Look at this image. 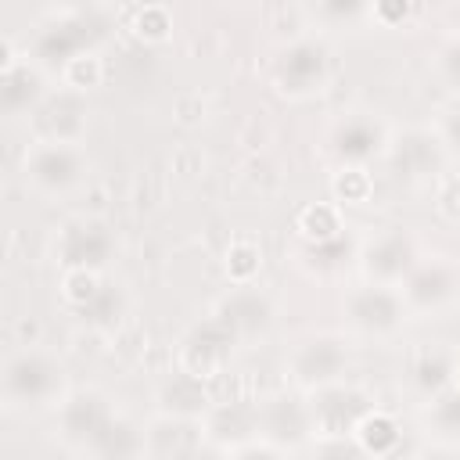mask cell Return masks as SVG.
<instances>
[{
	"instance_id": "obj_1",
	"label": "cell",
	"mask_w": 460,
	"mask_h": 460,
	"mask_svg": "<svg viewBox=\"0 0 460 460\" xmlns=\"http://www.w3.org/2000/svg\"><path fill=\"white\" fill-rule=\"evenodd\" d=\"M58 435L65 446L93 460H140L147 456V431L122 413L101 388H75L58 406Z\"/></svg>"
},
{
	"instance_id": "obj_2",
	"label": "cell",
	"mask_w": 460,
	"mask_h": 460,
	"mask_svg": "<svg viewBox=\"0 0 460 460\" xmlns=\"http://www.w3.org/2000/svg\"><path fill=\"white\" fill-rule=\"evenodd\" d=\"M111 29V22L101 14V11H86V7H68V11H58L50 22H43L32 36V47H29V58L43 68V72H58L83 58V54H97L104 32Z\"/></svg>"
},
{
	"instance_id": "obj_3",
	"label": "cell",
	"mask_w": 460,
	"mask_h": 460,
	"mask_svg": "<svg viewBox=\"0 0 460 460\" xmlns=\"http://www.w3.org/2000/svg\"><path fill=\"white\" fill-rule=\"evenodd\" d=\"M68 395L65 367L47 349H18L4 363V402L7 410H47L61 406Z\"/></svg>"
},
{
	"instance_id": "obj_4",
	"label": "cell",
	"mask_w": 460,
	"mask_h": 460,
	"mask_svg": "<svg viewBox=\"0 0 460 460\" xmlns=\"http://www.w3.org/2000/svg\"><path fill=\"white\" fill-rule=\"evenodd\" d=\"M50 255L65 270L104 273L119 255V234L101 216H72L50 237Z\"/></svg>"
},
{
	"instance_id": "obj_5",
	"label": "cell",
	"mask_w": 460,
	"mask_h": 460,
	"mask_svg": "<svg viewBox=\"0 0 460 460\" xmlns=\"http://www.w3.org/2000/svg\"><path fill=\"white\" fill-rule=\"evenodd\" d=\"M270 83L288 101L316 97L331 83V50L316 36H295L288 40L270 65Z\"/></svg>"
},
{
	"instance_id": "obj_6",
	"label": "cell",
	"mask_w": 460,
	"mask_h": 460,
	"mask_svg": "<svg viewBox=\"0 0 460 460\" xmlns=\"http://www.w3.org/2000/svg\"><path fill=\"white\" fill-rule=\"evenodd\" d=\"M86 155L79 144H58V140H32L22 155V176L40 198H68L86 180Z\"/></svg>"
},
{
	"instance_id": "obj_7",
	"label": "cell",
	"mask_w": 460,
	"mask_h": 460,
	"mask_svg": "<svg viewBox=\"0 0 460 460\" xmlns=\"http://www.w3.org/2000/svg\"><path fill=\"white\" fill-rule=\"evenodd\" d=\"M341 309H345V323L363 338H395L410 320L402 291L388 284H370V280L352 284L345 291Z\"/></svg>"
},
{
	"instance_id": "obj_8",
	"label": "cell",
	"mask_w": 460,
	"mask_h": 460,
	"mask_svg": "<svg viewBox=\"0 0 460 460\" xmlns=\"http://www.w3.org/2000/svg\"><path fill=\"white\" fill-rule=\"evenodd\" d=\"M349 363H352L349 341L334 331H320L295 341V349L288 352V377L302 392H320L327 385L345 381Z\"/></svg>"
},
{
	"instance_id": "obj_9",
	"label": "cell",
	"mask_w": 460,
	"mask_h": 460,
	"mask_svg": "<svg viewBox=\"0 0 460 460\" xmlns=\"http://www.w3.org/2000/svg\"><path fill=\"white\" fill-rule=\"evenodd\" d=\"M392 133L381 115L374 111H345L331 129H327V158L338 169H367L374 158L388 155Z\"/></svg>"
},
{
	"instance_id": "obj_10",
	"label": "cell",
	"mask_w": 460,
	"mask_h": 460,
	"mask_svg": "<svg viewBox=\"0 0 460 460\" xmlns=\"http://www.w3.org/2000/svg\"><path fill=\"white\" fill-rule=\"evenodd\" d=\"M410 316H435L460 302V262L446 255H420L410 277L399 284Z\"/></svg>"
},
{
	"instance_id": "obj_11",
	"label": "cell",
	"mask_w": 460,
	"mask_h": 460,
	"mask_svg": "<svg viewBox=\"0 0 460 460\" xmlns=\"http://www.w3.org/2000/svg\"><path fill=\"white\" fill-rule=\"evenodd\" d=\"M417 262H420V248H417L413 234L402 230V226H388V230H381V234H374L370 241L359 244L356 270L370 284L399 288Z\"/></svg>"
},
{
	"instance_id": "obj_12",
	"label": "cell",
	"mask_w": 460,
	"mask_h": 460,
	"mask_svg": "<svg viewBox=\"0 0 460 460\" xmlns=\"http://www.w3.org/2000/svg\"><path fill=\"white\" fill-rule=\"evenodd\" d=\"M237 349H241V341H237L216 316L205 313L201 320H194V323L183 331L176 356H180V370H187V374L208 381V377L223 374V367L234 359Z\"/></svg>"
},
{
	"instance_id": "obj_13",
	"label": "cell",
	"mask_w": 460,
	"mask_h": 460,
	"mask_svg": "<svg viewBox=\"0 0 460 460\" xmlns=\"http://www.w3.org/2000/svg\"><path fill=\"white\" fill-rule=\"evenodd\" d=\"M374 399L370 392H363L359 385L338 381L327 385L320 392H309V413H313V431L320 435H356L359 424L374 413Z\"/></svg>"
},
{
	"instance_id": "obj_14",
	"label": "cell",
	"mask_w": 460,
	"mask_h": 460,
	"mask_svg": "<svg viewBox=\"0 0 460 460\" xmlns=\"http://www.w3.org/2000/svg\"><path fill=\"white\" fill-rule=\"evenodd\" d=\"M208 316H216L244 345V341H255V338H262L270 331V323H273V302L255 284H234V288H226L212 302Z\"/></svg>"
},
{
	"instance_id": "obj_15",
	"label": "cell",
	"mask_w": 460,
	"mask_h": 460,
	"mask_svg": "<svg viewBox=\"0 0 460 460\" xmlns=\"http://www.w3.org/2000/svg\"><path fill=\"white\" fill-rule=\"evenodd\" d=\"M313 438H316V431H313L309 399L270 395L259 402V442H270L277 449H295Z\"/></svg>"
},
{
	"instance_id": "obj_16",
	"label": "cell",
	"mask_w": 460,
	"mask_h": 460,
	"mask_svg": "<svg viewBox=\"0 0 460 460\" xmlns=\"http://www.w3.org/2000/svg\"><path fill=\"white\" fill-rule=\"evenodd\" d=\"M388 165L399 180H410V183H420V180H431L442 172L446 165V144L438 137V129H406L402 137H392L388 144Z\"/></svg>"
},
{
	"instance_id": "obj_17",
	"label": "cell",
	"mask_w": 460,
	"mask_h": 460,
	"mask_svg": "<svg viewBox=\"0 0 460 460\" xmlns=\"http://www.w3.org/2000/svg\"><path fill=\"white\" fill-rule=\"evenodd\" d=\"M36 129L40 140H58V144H83V133L90 126V108L86 93L58 86L47 93V101L36 108Z\"/></svg>"
},
{
	"instance_id": "obj_18",
	"label": "cell",
	"mask_w": 460,
	"mask_h": 460,
	"mask_svg": "<svg viewBox=\"0 0 460 460\" xmlns=\"http://www.w3.org/2000/svg\"><path fill=\"white\" fill-rule=\"evenodd\" d=\"M50 86H47V72L25 54V58H7L4 61V75H0V108L4 115L18 119V115H36V108L47 101Z\"/></svg>"
},
{
	"instance_id": "obj_19",
	"label": "cell",
	"mask_w": 460,
	"mask_h": 460,
	"mask_svg": "<svg viewBox=\"0 0 460 460\" xmlns=\"http://www.w3.org/2000/svg\"><path fill=\"white\" fill-rule=\"evenodd\" d=\"M456 370H460L456 352H453L449 345H442V341H431V345H424L420 352H413L406 377H410V388H413L424 402H431V399H438L442 392L456 388V385H453V381H456Z\"/></svg>"
},
{
	"instance_id": "obj_20",
	"label": "cell",
	"mask_w": 460,
	"mask_h": 460,
	"mask_svg": "<svg viewBox=\"0 0 460 460\" xmlns=\"http://www.w3.org/2000/svg\"><path fill=\"white\" fill-rule=\"evenodd\" d=\"M155 402H158V417H176V420H205L208 410L216 406L205 381L187 370H172L158 385Z\"/></svg>"
},
{
	"instance_id": "obj_21",
	"label": "cell",
	"mask_w": 460,
	"mask_h": 460,
	"mask_svg": "<svg viewBox=\"0 0 460 460\" xmlns=\"http://www.w3.org/2000/svg\"><path fill=\"white\" fill-rule=\"evenodd\" d=\"M205 428L219 449H226V446L241 449L248 442H259V402H248V399L219 402L208 410Z\"/></svg>"
},
{
	"instance_id": "obj_22",
	"label": "cell",
	"mask_w": 460,
	"mask_h": 460,
	"mask_svg": "<svg viewBox=\"0 0 460 460\" xmlns=\"http://www.w3.org/2000/svg\"><path fill=\"white\" fill-rule=\"evenodd\" d=\"M356 259H359V244H356L352 230H341L338 237L320 241V244H302V241H298V248H295V262H298L309 277H320V280L341 277Z\"/></svg>"
},
{
	"instance_id": "obj_23",
	"label": "cell",
	"mask_w": 460,
	"mask_h": 460,
	"mask_svg": "<svg viewBox=\"0 0 460 460\" xmlns=\"http://www.w3.org/2000/svg\"><path fill=\"white\" fill-rule=\"evenodd\" d=\"M126 313H129V298H126V288L115 280H104L97 295L83 309H75L79 323H86L90 331H115L126 320Z\"/></svg>"
},
{
	"instance_id": "obj_24",
	"label": "cell",
	"mask_w": 460,
	"mask_h": 460,
	"mask_svg": "<svg viewBox=\"0 0 460 460\" xmlns=\"http://www.w3.org/2000/svg\"><path fill=\"white\" fill-rule=\"evenodd\" d=\"M356 442L370 453V460H392V456H399V449L406 446V431H402V424H399L392 413L374 410V413L359 424Z\"/></svg>"
},
{
	"instance_id": "obj_25",
	"label": "cell",
	"mask_w": 460,
	"mask_h": 460,
	"mask_svg": "<svg viewBox=\"0 0 460 460\" xmlns=\"http://www.w3.org/2000/svg\"><path fill=\"white\" fill-rule=\"evenodd\" d=\"M341 230H349V226H345V219H341V208L331 205V201L305 205V208L298 212V219H295V234H298L302 244L331 241V237H338Z\"/></svg>"
},
{
	"instance_id": "obj_26",
	"label": "cell",
	"mask_w": 460,
	"mask_h": 460,
	"mask_svg": "<svg viewBox=\"0 0 460 460\" xmlns=\"http://www.w3.org/2000/svg\"><path fill=\"white\" fill-rule=\"evenodd\" d=\"M262 266V252L252 237H237L226 244V255H223V270L230 277V284H255V273Z\"/></svg>"
},
{
	"instance_id": "obj_27",
	"label": "cell",
	"mask_w": 460,
	"mask_h": 460,
	"mask_svg": "<svg viewBox=\"0 0 460 460\" xmlns=\"http://www.w3.org/2000/svg\"><path fill=\"white\" fill-rule=\"evenodd\" d=\"M129 29H133V36L144 40V43H165V40L172 36V11H169L165 4H147V7H140V11L133 14Z\"/></svg>"
},
{
	"instance_id": "obj_28",
	"label": "cell",
	"mask_w": 460,
	"mask_h": 460,
	"mask_svg": "<svg viewBox=\"0 0 460 460\" xmlns=\"http://www.w3.org/2000/svg\"><path fill=\"white\" fill-rule=\"evenodd\" d=\"M104 284V273H90V270H65L61 273V284H58V291H61V302L75 313V309H83L93 295H97V288Z\"/></svg>"
},
{
	"instance_id": "obj_29",
	"label": "cell",
	"mask_w": 460,
	"mask_h": 460,
	"mask_svg": "<svg viewBox=\"0 0 460 460\" xmlns=\"http://www.w3.org/2000/svg\"><path fill=\"white\" fill-rule=\"evenodd\" d=\"M309 460H370L356 435H320L309 446Z\"/></svg>"
},
{
	"instance_id": "obj_30",
	"label": "cell",
	"mask_w": 460,
	"mask_h": 460,
	"mask_svg": "<svg viewBox=\"0 0 460 460\" xmlns=\"http://www.w3.org/2000/svg\"><path fill=\"white\" fill-rule=\"evenodd\" d=\"M428 424L438 435L460 438V388H449V392H442L438 399L428 402Z\"/></svg>"
},
{
	"instance_id": "obj_31",
	"label": "cell",
	"mask_w": 460,
	"mask_h": 460,
	"mask_svg": "<svg viewBox=\"0 0 460 460\" xmlns=\"http://www.w3.org/2000/svg\"><path fill=\"white\" fill-rule=\"evenodd\" d=\"M374 190V180L367 169H338L334 172V194L338 205H363Z\"/></svg>"
},
{
	"instance_id": "obj_32",
	"label": "cell",
	"mask_w": 460,
	"mask_h": 460,
	"mask_svg": "<svg viewBox=\"0 0 460 460\" xmlns=\"http://www.w3.org/2000/svg\"><path fill=\"white\" fill-rule=\"evenodd\" d=\"M97 79H101V58L97 54H83V58H75V61H68L61 68V86L79 90V93L97 86Z\"/></svg>"
},
{
	"instance_id": "obj_33",
	"label": "cell",
	"mask_w": 460,
	"mask_h": 460,
	"mask_svg": "<svg viewBox=\"0 0 460 460\" xmlns=\"http://www.w3.org/2000/svg\"><path fill=\"white\" fill-rule=\"evenodd\" d=\"M316 18L356 25V22H367L370 18V4H359V0H327V4L316 7Z\"/></svg>"
},
{
	"instance_id": "obj_34",
	"label": "cell",
	"mask_w": 460,
	"mask_h": 460,
	"mask_svg": "<svg viewBox=\"0 0 460 460\" xmlns=\"http://www.w3.org/2000/svg\"><path fill=\"white\" fill-rule=\"evenodd\" d=\"M435 65H438V75H442V79L460 93V36H453L449 43H442V50H438Z\"/></svg>"
},
{
	"instance_id": "obj_35",
	"label": "cell",
	"mask_w": 460,
	"mask_h": 460,
	"mask_svg": "<svg viewBox=\"0 0 460 460\" xmlns=\"http://www.w3.org/2000/svg\"><path fill=\"white\" fill-rule=\"evenodd\" d=\"M417 14H420V7H413V4H370V22H381L388 29L406 25Z\"/></svg>"
},
{
	"instance_id": "obj_36",
	"label": "cell",
	"mask_w": 460,
	"mask_h": 460,
	"mask_svg": "<svg viewBox=\"0 0 460 460\" xmlns=\"http://www.w3.org/2000/svg\"><path fill=\"white\" fill-rule=\"evenodd\" d=\"M230 460H284V449H277L270 442H248V446L234 449Z\"/></svg>"
},
{
	"instance_id": "obj_37",
	"label": "cell",
	"mask_w": 460,
	"mask_h": 460,
	"mask_svg": "<svg viewBox=\"0 0 460 460\" xmlns=\"http://www.w3.org/2000/svg\"><path fill=\"white\" fill-rule=\"evenodd\" d=\"M438 137H442L446 151H449V147H453V151H460V108L446 111V119L438 122Z\"/></svg>"
},
{
	"instance_id": "obj_38",
	"label": "cell",
	"mask_w": 460,
	"mask_h": 460,
	"mask_svg": "<svg viewBox=\"0 0 460 460\" xmlns=\"http://www.w3.org/2000/svg\"><path fill=\"white\" fill-rule=\"evenodd\" d=\"M183 460H230V456H226L216 442H201V446H198V449H190Z\"/></svg>"
},
{
	"instance_id": "obj_39",
	"label": "cell",
	"mask_w": 460,
	"mask_h": 460,
	"mask_svg": "<svg viewBox=\"0 0 460 460\" xmlns=\"http://www.w3.org/2000/svg\"><path fill=\"white\" fill-rule=\"evenodd\" d=\"M424 460H460V449H438V453H431Z\"/></svg>"
},
{
	"instance_id": "obj_40",
	"label": "cell",
	"mask_w": 460,
	"mask_h": 460,
	"mask_svg": "<svg viewBox=\"0 0 460 460\" xmlns=\"http://www.w3.org/2000/svg\"><path fill=\"white\" fill-rule=\"evenodd\" d=\"M449 22H453V29H456V36H460V4L449 11Z\"/></svg>"
}]
</instances>
